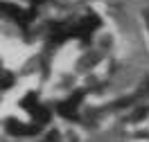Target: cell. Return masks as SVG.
<instances>
[{
    "instance_id": "obj_4",
    "label": "cell",
    "mask_w": 149,
    "mask_h": 142,
    "mask_svg": "<svg viewBox=\"0 0 149 142\" xmlns=\"http://www.w3.org/2000/svg\"><path fill=\"white\" fill-rule=\"evenodd\" d=\"M23 11L18 5H11V2H0V16L2 18H14L16 23L20 20V16H23Z\"/></svg>"
},
{
    "instance_id": "obj_7",
    "label": "cell",
    "mask_w": 149,
    "mask_h": 142,
    "mask_svg": "<svg viewBox=\"0 0 149 142\" xmlns=\"http://www.w3.org/2000/svg\"><path fill=\"white\" fill-rule=\"evenodd\" d=\"M145 18H147V25H149V9L145 11Z\"/></svg>"
},
{
    "instance_id": "obj_2",
    "label": "cell",
    "mask_w": 149,
    "mask_h": 142,
    "mask_svg": "<svg viewBox=\"0 0 149 142\" xmlns=\"http://www.w3.org/2000/svg\"><path fill=\"white\" fill-rule=\"evenodd\" d=\"M84 90H74L68 99H63L61 104L56 106V113L63 115V117H72L74 113H77V108H79V104H81V99H84Z\"/></svg>"
},
{
    "instance_id": "obj_1",
    "label": "cell",
    "mask_w": 149,
    "mask_h": 142,
    "mask_svg": "<svg viewBox=\"0 0 149 142\" xmlns=\"http://www.w3.org/2000/svg\"><path fill=\"white\" fill-rule=\"evenodd\" d=\"M97 27H100V18H97L95 14H86L77 25H72V36L81 38V41H88V38L95 34Z\"/></svg>"
},
{
    "instance_id": "obj_8",
    "label": "cell",
    "mask_w": 149,
    "mask_h": 142,
    "mask_svg": "<svg viewBox=\"0 0 149 142\" xmlns=\"http://www.w3.org/2000/svg\"><path fill=\"white\" fill-rule=\"evenodd\" d=\"M41 2H43V0H32V5H41Z\"/></svg>"
},
{
    "instance_id": "obj_3",
    "label": "cell",
    "mask_w": 149,
    "mask_h": 142,
    "mask_svg": "<svg viewBox=\"0 0 149 142\" xmlns=\"http://www.w3.org/2000/svg\"><path fill=\"white\" fill-rule=\"evenodd\" d=\"M7 133L18 135V138H27V135L38 133V126L36 124H23V122H18V120H7Z\"/></svg>"
},
{
    "instance_id": "obj_5",
    "label": "cell",
    "mask_w": 149,
    "mask_h": 142,
    "mask_svg": "<svg viewBox=\"0 0 149 142\" xmlns=\"http://www.w3.org/2000/svg\"><path fill=\"white\" fill-rule=\"evenodd\" d=\"M14 84V75L11 72H0V88H9Z\"/></svg>"
},
{
    "instance_id": "obj_6",
    "label": "cell",
    "mask_w": 149,
    "mask_h": 142,
    "mask_svg": "<svg viewBox=\"0 0 149 142\" xmlns=\"http://www.w3.org/2000/svg\"><path fill=\"white\" fill-rule=\"evenodd\" d=\"M41 142H61V138H59V133H56V131H52V133H47Z\"/></svg>"
}]
</instances>
